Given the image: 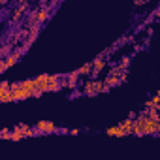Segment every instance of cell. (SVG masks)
<instances>
[{"label": "cell", "mask_w": 160, "mask_h": 160, "mask_svg": "<svg viewBox=\"0 0 160 160\" xmlns=\"http://www.w3.org/2000/svg\"><path fill=\"white\" fill-rule=\"evenodd\" d=\"M160 132V119H149L145 121V126H143V134L145 136H156Z\"/></svg>", "instance_id": "cell-1"}, {"label": "cell", "mask_w": 160, "mask_h": 160, "mask_svg": "<svg viewBox=\"0 0 160 160\" xmlns=\"http://www.w3.org/2000/svg\"><path fill=\"white\" fill-rule=\"evenodd\" d=\"M36 130H38V136H45V134H55L58 128H57L55 122H51V121H38Z\"/></svg>", "instance_id": "cell-2"}, {"label": "cell", "mask_w": 160, "mask_h": 160, "mask_svg": "<svg viewBox=\"0 0 160 160\" xmlns=\"http://www.w3.org/2000/svg\"><path fill=\"white\" fill-rule=\"evenodd\" d=\"M12 91H13V96H15V102H23L27 98H32V94L28 91H25L21 87V83H12Z\"/></svg>", "instance_id": "cell-3"}, {"label": "cell", "mask_w": 160, "mask_h": 160, "mask_svg": "<svg viewBox=\"0 0 160 160\" xmlns=\"http://www.w3.org/2000/svg\"><path fill=\"white\" fill-rule=\"evenodd\" d=\"M106 62H108V60H104V58H100V57H96V58L92 60V75H91L92 81H96V79H98L100 72L106 68Z\"/></svg>", "instance_id": "cell-4"}, {"label": "cell", "mask_w": 160, "mask_h": 160, "mask_svg": "<svg viewBox=\"0 0 160 160\" xmlns=\"http://www.w3.org/2000/svg\"><path fill=\"white\" fill-rule=\"evenodd\" d=\"M36 83H38V89L42 92H47V87H49V73H42L36 77Z\"/></svg>", "instance_id": "cell-5"}, {"label": "cell", "mask_w": 160, "mask_h": 160, "mask_svg": "<svg viewBox=\"0 0 160 160\" xmlns=\"http://www.w3.org/2000/svg\"><path fill=\"white\" fill-rule=\"evenodd\" d=\"M106 136H113V138H124V136H126V132H124V128H122L121 124H115V126H111V128H108V130H106Z\"/></svg>", "instance_id": "cell-6"}, {"label": "cell", "mask_w": 160, "mask_h": 160, "mask_svg": "<svg viewBox=\"0 0 160 160\" xmlns=\"http://www.w3.org/2000/svg\"><path fill=\"white\" fill-rule=\"evenodd\" d=\"M21 87H23L25 91H28L32 96H34V92L38 91V83H36V79H25V81H21Z\"/></svg>", "instance_id": "cell-7"}, {"label": "cell", "mask_w": 160, "mask_h": 160, "mask_svg": "<svg viewBox=\"0 0 160 160\" xmlns=\"http://www.w3.org/2000/svg\"><path fill=\"white\" fill-rule=\"evenodd\" d=\"M51 17V10L49 8H38V25L42 27L45 21H49Z\"/></svg>", "instance_id": "cell-8"}, {"label": "cell", "mask_w": 160, "mask_h": 160, "mask_svg": "<svg viewBox=\"0 0 160 160\" xmlns=\"http://www.w3.org/2000/svg\"><path fill=\"white\" fill-rule=\"evenodd\" d=\"M0 102H2V104L15 102V96H13V91H12V87H10L8 91H0Z\"/></svg>", "instance_id": "cell-9"}, {"label": "cell", "mask_w": 160, "mask_h": 160, "mask_svg": "<svg viewBox=\"0 0 160 160\" xmlns=\"http://www.w3.org/2000/svg\"><path fill=\"white\" fill-rule=\"evenodd\" d=\"M122 128H124V132H126V136H134V119L132 117H128V119H124L122 122H119Z\"/></svg>", "instance_id": "cell-10"}, {"label": "cell", "mask_w": 160, "mask_h": 160, "mask_svg": "<svg viewBox=\"0 0 160 160\" xmlns=\"http://www.w3.org/2000/svg\"><path fill=\"white\" fill-rule=\"evenodd\" d=\"M126 72H128V70H124L121 64H115V66H111V70H109V73H108V75H111V77H119V79H121Z\"/></svg>", "instance_id": "cell-11"}, {"label": "cell", "mask_w": 160, "mask_h": 160, "mask_svg": "<svg viewBox=\"0 0 160 160\" xmlns=\"http://www.w3.org/2000/svg\"><path fill=\"white\" fill-rule=\"evenodd\" d=\"M83 94H85V96H96V91H94V81H92V79H89V81L85 83V87H83Z\"/></svg>", "instance_id": "cell-12"}, {"label": "cell", "mask_w": 160, "mask_h": 160, "mask_svg": "<svg viewBox=\"0 0 160 160\" xmlns=\"http://www.w3.org/2000/svg\"><path fill=\"white\" fill-rule=\"evenodd\" d=\"M19 126H21L25 138H34V136H38V130H36V128H30V126H27V124H19Z\"/></svg>", "instance_id": "cell-13"}, {"label": "cell", "mask_w": 160, "mask_h": 160, "mask_svg": "<svg viewBox=\"0 0 160 160\" xmlns=\"http://www.w3.org/2000/svg\"><path fill=\"white\" fill-rule=\"evenodd\" d=\"M77 72H79V75H92V60L87 62V64H83Z\"/></svg>", "instance_id": "cell-14"}, {"label": "cell", "mask_w": 160, "mask_h": 160, "mask_svg": "<svg viewBox=\"0 0 160 160\" xmlns=\"http://www.w3.org/2000/svg\"><path fill=\"white\" fill-rule=\"evenodd\" d=\"M104 83H106V85L111 89V87H119V85H121V79H119V77H111V75H106V81H104Z\"/></svg>", "instance_id": "cell-15"}, {"label": "cell", "mask_w": 160, "mask_h": 160, "mask_svg": "<svg viewBox=\"0 0 160 160\" xmlns=\"http://www.w3.org/2000/svg\"><path fill=\"white\" fill-rule=\"evenodd\" d=\"M23 138H25V134H23L21 126L17 124V126H15V128L12 130V139H13V141H19V139H23Z\"/></svg>", "instance_id": "cell-16"}, {"label": "cell", "mask_w": 160, "mask_h": 160, "mask_svg": "<svg viewBox=\"0 0 160 160\" xmlns=\"http://www.w3.org/2000/svg\"><path fill=\"white\" fill-rule=\"evenodd\" d=\"M130 60H132V57H128V55H126V57H122V58H121V62H119V64H121L124 70H128V66H130Z\"/></svg>", "instance_id": "cell-17"}, {"label": "cell", "mask_w": 160, "mask_h": 160, "mask_svg": "<svg viewBox=\"0 0 160 160\" xmlns=\"http://www.w3.org/2000/svg\"><path fill=\"white\" fill-rule=\"evenodd\" d=\"M75 81H70V79H62V87L64 89H75Z\"/></svg>", "instance_id": "cell-18"}, {"label": "cell", "mask_w": 160, "mask_h": 160, "mask_svg": "<svg viewBox=\"0 0 160 160\" xmlns=\"http://www.w3.org/2000/svg\"><path fill=\"white\" fill-rule=\"evenodd\" d=\"M0 138H2V139H12V130L2 128V132H0Z\"/></svg>", "instance_id": "cell-19"}, {"label": "cell", "mask_w": 160, "mask_h": 160, "mask_svg": "<svg viewBox=\"0 0 160 160\" xmlns=\"http://www.w3.org/2000/svg\"><path fill=\"white\" fill-rule=\"evenodd\" d=\"M151 104H152V108L160 106V96H152V98H151Z\"/></svg>", "instance_id": "cell-20"}, {"label": "cell", "mask_w": 160, "mask_h": 160, "mask_svg": "<svg viewBox=\"0 0 160 160\" xmlns=\"http://www.w3.org/2000/svg\"><path fill=\"white\" fill-rule=\"evenodd\" d=\"M8 68H6V62H4V58H0V73H4Z\"/></svg>", "instance_id": "cell-21"}, {"label": "cell", "mask_w": 160, "mask_h": 160, "mask_svg": "<svg viewBox=\"0 0 160 160\" xmlns=\"http://www.w3.org/2000/svg\"><path fill=\"white\" fill-rule=\"evenodd\" d=\"M126 81H128V72H126V73L121 77V83H126Z\"/></svg>", "instance_id": "cell-22"}, {"label": "cell", "mask_w": 160, "mask_h": 160, "mask_svg": "<svg viewBox=\"0 0 160 160\" xmlns=\"http://www.w3.org/2000/svg\"><path fill=\"white\" fill-rule=\"evenodd\" d=\"M147 4V0H138V2H136V6H145Z\"/></svg>", "instance_id": "cell-23"}, {"label": "cell", "mask_w": 160, "mask_h": 160, "mask_svg": "<svg viewBox=\"0 0 160 160\" xmlns=\"http://www.w3.org/2000/svg\"><path fill=\"white\" fill-rule=\"evenodd\" d=\"M70 134H72V136H77V134H79V130H77V128H72V130H70Z\"/></svg>", "instance_id": "cell-24"}, {"label": "cell", "mask_w": 160, "mask_h": 160, "mask_svg": "<svg viewBox=\"0 0 160 160\" xmlns=\"http://www.w3.org/2000/svg\"><path fill=\"white\" fill-rule=\"evenodd\" d=\"M152 13H154V17H158V19H160V8H158L156 12H152Z\"/></svg>", "instance_id": "cell-25"}, {"label": "cell", "mask_w": 160, "mask_h": 160, "mask_svg": "<svg viewBox=\"0 0 160 160\" xmlns=\"http://www.w3.org/2000/svg\"><path fill=\"white\" fill-rule=\"evenodd\" d=\"M156 96H160V91H158V92H156Z\"/></svg>", "instance_id": "cell-26"}]
</instances>
